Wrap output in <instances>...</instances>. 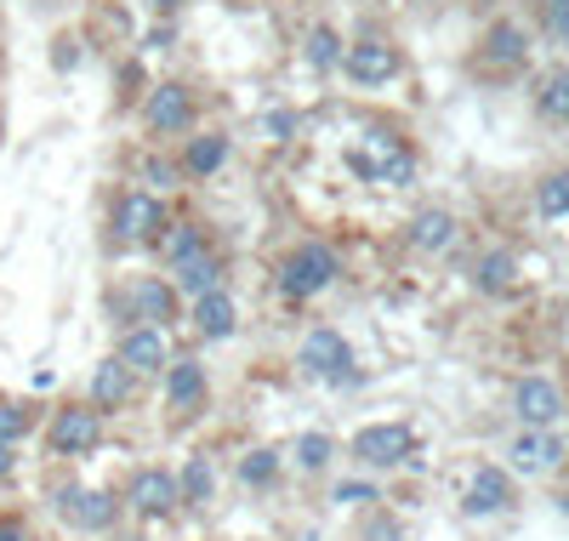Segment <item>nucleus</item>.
Returning a JSON list of instances; mask_svg holds the SVG:
<instances>
[{"mask_svg": "<svg viewBox=\"0 0 569 541\" xmlns=\"http://www.w3.org/2000/svg\"><path fill=\"white\" fill-rule=\"evenodd\" d=\"M58 513H63V525L97 536V530H109V525H114V513H120V507H114V496H103V490L69 484V490H58Z\"/></svg>", "mask_w": 569, "mask_h": 541, "instance_id": "obj_8", "label": "nucleus"}, {"mask_svg": "<svg viewBox=\"0 0 569 541\" xmlns=\"http://www.w3.org/2000/svg\"><path fill=\"white\" fill-rule=\"evenodd\" d=\"M336 502H376V490H370V484H342Z\"/></svg>", "mask_w": 569, "mask_h": 541, "instance_id": "obj_35", "label": "nucleus"}, {"mask_svg": "<svg viewBox=\"0 0 569 541\" xmlns=\"http://www.w3.org/2000/svg\"><path fill=\"white\" fill-rule=\"evenodd\" d=\"M177 177H183V165H171V160H160V155L143 160V183H148V188H177Z\"/></svg>", "mask_w": 569, "mask_h": 541, "instance_id": "obj_32", "label": "nucleus"}, {"mask_svg": "<svg viewBox=\"0 0 569 541\" xmlns=\"http://www.w3.org/2000/svg\"><path fill=\"white\" fill-rule=\"evenodd\" d=\"M336 274H342V262H336L331 245L325 239H302L280 262V291H285L290 303H308V297H319V291H331Z\"/></svg>", "mask_w": 569, "mask_h": 541, "instance_id": "obj_1", "label": "nucleus"}, {"mask_svg": "<svg viewBox=\"0 0 569 541\" xmlns=\"http://www.w3.org/2000/svg\"><path fill=\"white\" fill-rule=\"evenodd\" d=\"M512 410H518V422H524V428H553L564 416V393L547 377H524L518 393H512Z\"/></svg>", "mask_w": 569, "mask_h": 541, "instance_id": "obj_10", "label": "nucleus"}, {"mask_svg": "<svg viewBox=\"0 0 569 541\" xmlns=\"http://www.w3.org/2000/svg\"><path fill=\"white\" fill-rule=\"evenodd\" d=\"M177 490H183V502H211V490H217V474H211V462H206V456H188V467H183Z\"/></svg>", "mask_w": 569, "mask_h": 541, "instance_id": "obj_24", "label": "nucleus"}, {"mask_svg": "<svg viewBox=\"0 0 569 541\" xmlns=\"http://www.w3.org/2000/svg\"><path fill=\"white\" fill-rule=\"evenodd\" d=\"M165 234V206L154 188H132L114 200V239L120 245H148Z\"/></svg>", "mask_w": 569, "mask_h": 541, "instance_id": "obj_4", "label": "nucleus"}, {"mask_svg": "<svg viewBox=\"0 0 569 541\" xmlns=\"http://www.w3.org/2000/svg\"><path fill=\"white\" fill-rule=\"evenodd\" d=\"M342 69H348L354 86H387L399 75V52H393L387 40H359V46L342 52Z\"/></svg>", "mask_w": 569, "mask_h": 541, "instance_id": "obj_9", "label": "nucleus"}, {"mask_svg": "<svg viewBox=\"0 0 569 541\" xmlns=\"http://www.w3.org/2000/svg\"><path fill=\"white\" fill-rule=\"evenodd\" d=\"M370 143H354L348 149V165L359 171L364 183H393V188H405L416 177V160L399 137H387V132H364Z\"/></svg>", "mask_w": 569, "mask_h": 541, "instance_id": "obj_2", "label": "nucleus"}, {"mask_svg": "<svg viewBox=\"0 0 569 541\" xmlns=\"http://www.w3.org/2000/svg\"><path fill=\"white\" fill-rule=\"evenodd\" d=\"M262 132L274 137V143H290V132H296V114H285V109H274V114H262Z\"/></svg>", "mask_w": 569, "mask_h": 541, "instance_id": "obj_33", "label": "nucleus"}, {"mask_svg": "<svg viewBox=\"0 0 569 541\" xmlns=\"http://www.w3.org/2000/svg\"><path fill=\"white\" fill-rule=\"evenodd\" d=\"M148 7H154V12H177L183 0H148Z\"/></svg>", "mask_w": 569, "mask_h": 541, "instance_id": "obj_39", "label": "nucleus"}, {"mask_svg": "<svg viewBox=\"0 0 569 541\" xmlns=\"http://www.w3.org/2000/svg\"><path fill=\"white\" fill-rule=\"evenodd\" d=\"M547 23H553V35L569 40V0H547Z\"/></svg>", "mask_w": 569, "mask_h": 541, "instance_id": "obj_34", "label": "nucleus"}, {"mask_svg": "<svg viewBox=\"0 0 569 541\" xmlns=\"http://www.w3.org/2000/svg\"><path fill=\"white\" fill-rule=\"evenodd\" d=\"M541 114L569 120V69H553V75L541 81Z\"/></svg>", "mask_w": 569, "mask_h": 541, "instance_id": "obj_27", "label": "nucleus"}, {"mask_svg": "<svg viewBox=\"0 0 569 541\" xmlns=\"http://www.w3.org/2000/svg\"><path fill=\"white\" fill-rule=\"evenodd\" d=\"M132 382H137V377H132L120 359H103V365L91 371V405H97V410H120V405L132 399Z\"/></svg>", "mask_w": 569, "mask_h": 541, "instance_id": "obj_19", "label": "nucleus"}, {"mask_svg": "<svg viewBox=\"0 0 569 541\" xmlns=\"http://www.w3.org/2000/svg\"><path fill=\"white\" fill-rule=\"evenodd\" d=\"M160 251H165L171 268H177V262H188V257L211 251V245H206V229H200V223H177L171 234H160Z\"/></svg>", "mask_w": 569, "mask_h": 541, "instance_id": "obj_23", "label": "nucleus"}, {"mask_svg": "<svg viewBox=\"0 0 569 541\" xmlns=\"http://www.w3.org/2000/svg\"><path fill=\"white\" fill-rule=\"evenodd\" d=\"M143 126L160 132V137H183L194 126V91L177 86V81L154 86V91H148V103H143Z\"/></svg>", "mask_w": 569, "mask_h": 541, "instance_id": "obj_7", "label": "nucleus"}, {"mask_svg": "<svg viewBox=\"0 0 569 541\" xmlns=\"http://www.w3.org/2000/svg\"><path fill=\"white\" fill-rule=\"evenodd\" d=\"M188 319H194V331H200V336H211V342L234 336V325H239V308H234V297H228V285L206 291V297H188Z\"/></svg>", "mask_w": 569, "mask_h": 541, "instance_id": "obj_13", "label": "nucleus"}, {"mask_svg": "<svg viewBox=\"0 0 569 541\" xmlns=\"http://www.w3.org/2000/svg\"><path fill=\"white\" fill-rule=\"evenodd\" d=\"M183 502V490L177 479L165 474V467H143V474L132 479V507L143 513V519H165V513H177Z\"/></svg>", "mask_w": 569, "mask_h": 541, "instance_id": "obj_12", "label": "nucleus"}, {"mask_svg": "<svg viewBox=\"0 0 569 541\" xmlns=\"http://www.w3.org/2000/svg\"><path fill=\"white\" fill-rule=\"evenodd\" d=\"M0 541H29V536H23V525H0Z\"/></svg>", "mask_w": 569, "mask_h": 541, "instance_id": "obj_38", "label": "nucleus"}, {"mask_svg": "<svg viewBox=\"0 0 569 541\" xmlns=\"http://www.w3.org/2000/svg\"><path fill=\"white\" fill-rule=\"evenodd\" d=\"M535 206H541V217H569V171H553L535 188Z\"/></svg>", "mask_w": 569, "mask_h": 541, "instance_id": "obj_26", "label": "nucleus"}, {"mask_svg": "<svg viewBox=\"0 0 569 541\" xmlns=\"http://www.w3.org/2000/svg\"><path fill=\"white\" fill-rule=\"evenodd\" d=\"M512 502V479L502 474V467H479L473 474V484H467V513H502Z\"/></svg>", "mask_w": 569, "mask_h": 541, "instance_id": "obj_17", "label": "nucleus"}, {"mask_svg": "<svg viewBox=\"0 0 569 541\" xmlns=\"http://www.w3.org/2000/svg\"><path fill=\"white\" fill-rule=\"evenodd\" d=\"M12 467H17V451L7 445V439H0V479H12Z\"/></svg>", "mask_w": 569, "mask_h": 541, "instance_id": "obj_36", "label": "nucleus"}, {"mask_svg": "<svg viewBox=\"0 0 569 541\" xmlns=\"http://www.w3.org/2000/svg\"><path fill=\"white\" fill-rule=\"evenodd\" d=\"M308 63L325 69V75L342 63V40H336V29H313V35H308Z\"/></svg>", "mask_w": 569, "mask_h": 541, "instance_id": "obj_28", "label": "nucleus"}, {"mask_svg": "<svg viewBox=\"0 0 569 541\" xmlns=\"http://www.w3.org/2000/svg\"><path fill=\"white\" fill-rule=\"evenodd\" d=\"M512 274H518V262H512L507 251H490V257L479 262V291H490V297H502V291L512 285Z\"/></svg>", "mask_w": 569, "mask_h": 541, "instance_id": "obj_25", "label": "nucleus"}, {"mask_svg": "<svg viewBox=\"0 0 569 541\" xmlns=\"http://www.w3.org/2000/svg\"><path fill=\"white\" fill-rule=\"evenodd\" d=\"M524 52H530V40H524V29H518V23H496V29L484 35V63H496V69L524 63Z\"/></svg>", "mask_w": 569, "mask_h": 541, "instance_id": "obj_22", "label": "nucleus"}, {"mask_svg": "<svg viewBox=\"0 0 569 541\" xmlns=\"http://www.w3.org/2000/svg\"><path fill=\"white\" fill-rule=\"evenodd\" d=\"M364 541H405L399 525H376V530H364Z\"/></svg>", "mask_w": 569, "mask_h": 541, "instance_id": "obj_37", "label": "nucleus"}, {"mask_svg": "<svg viewBox=\"0 0 569 541\" xmlns=\"http://www.w3.org/2000/svg\"><path fill=\"white\" fill-rule=\"evenodd\" d=\"M507 456H512L518 474H553L558 456H564V445H558L547 428H524V433L512 439V451H507Z\"/></svg>", "mask_w": 569, "mask_h": 541, "instance_id": "obj_16", "label": "nucleus"}, {"mask_svg": "<svg viewBox=\"0 0 569 541\" xmlns=\"http://www.w3.org/2000/svg\"><path fill=\"white\" fill-rule=\"evenodd\" d=\"M52 451L58 456H91L97 445H103V410L97 405H63L52 416Z\"/></svg>", "mask_w": 569, "mask_h": 541, "instance_id": "obj_5", "label": "nucleus"}, {"mask_svg": "<svg viewBox=\"0 0 569 541\" xmlns=\"http://www.w3.org/2000/svg\"><path fill=\"white\" fill-rule=\"evenodd\" d=\"M0 137H7V126H0Z\"/></svg>", "mask_w": 569, "mask_h": 541, "instance_id": "obj_40", "label": "nucleus"}, {"mask_svg": "<svg viewBox=\"0 0 569 541\" xmlns=\"http://www.w3.org/2000/svg\"><path fill=\"white\" fill-rule=\"evenodd\" d=\"M410 239H416V251H444V245L456 239V217L444 211V206H428V211H416V223H410Z\"/></svg>", "mask_w": 569, "mask_h": 541, "instance_id": "obj_21", "label": "nucleus"}, {"mask_svg": "<svg viewBox=\"0 0 569 541\" xmlns=\"http://www.w3.org/2000/svg\"><path fill=\"white\" fill-rule=\"evenodd\" d=\"M296 365L313 377V382H354V348L342 331H308L302 348H296Z\"/></svg>", "mask_w": 569, "mask_h": 541, "instance_id": "obj_3", "label": "nucleus"}, {"mask_svg": "<svg viewBox=\"0 0 569 541\" xmlns=\"http://www.w3.org/2000/svg\"><path fill=\"white\" fill-rule=\"evenodd\" d=\"M29 428H35V410L29 405H0V439H7V445H17Z\"/></svg>", "mask_w": 569, "mask_h": 541, "instance_id": "obj_30", "label": "nucleus"}, {"mask_svg": "<svg viewBox=\"0 0 569 541\" xmlns=\"http://www.w3.org/2000/svg\"><path fill=\"white\" fill-rule=\"evenodd\" d=\"M296 462H302L308 474H319V467L331 462V439L325 433H302V439H296Z\"/></svg>", "mask_w": 569, "mask_h": 541, "instance_id": "obj_31", "label": "nucleus"}, {"mask_svg": "<svg viewBox=\"0 0 569 541\" xmlns=\"http://www.w3.org/2000/svg\"><path fill=\"white\" fill-rule=\"evenodd\" d=\"M274 474H280V456L274 451H251L239 462V479L245 484H274Z\"/></svg>", "mask_w": 569, "mask_h": 541, "instance_id": "obj_29", "label": "nucleus"}, {"mask_svg": "<svg viewBox=\"0 0 569 541\" xmlns=\"http://www.w3.org/2000/svg\"><path fill=\"white\" fill-rule=\"evenodd\" d=\"M120 365H126L132 377H154L165 371V331L160 325H132L126 336H120Z\"/></svg>", "mask_w": 569, "mask_h": 541, "instance_id": "obj_11", "label": "nucleus"}, {"mask_svg": "<svg viewBox=\"0 0 569 541\" xmlns=\"http://www.w3.org/2000/svg\"><path fill=\"white\" fill-rule=\"evenodd\" d=\"M132 319H143V325H177V285H165L154 274H143L132 285Z\"/></svg>", "mask_w": 569, "mask_h": 541, "instance_id": "obj_14", "label": "nucleus"}, {"mask_svg": "<svg viewBox=\"0 0 569 541\" xmlns=\"http://www.w3.org/2000/svg\"><path fill=\"white\" fill-rule=\"evenodd\" d=\"M165 405L171 416H194L206 405V365L200 359H177V365H165Z\"/></svg>", "mask_w": 569, "mask_h": 541, "instance_id": "obj_15", "label": "nucleus"}, {"mask_svg": "<svg viewBox=\"0 0 569 541\" xmlns=\"http://www.w3.org/2000/svg\"><path fill=\"white\" fill-rule=\"evenodd\" d=\"M222 165H228V137H222V132L188 137V149H183V177H217Z\"/></svg>", "mask_w": 569, "mask_h": 541, "instance_id": "obj_18", "label": "nucleus"}, {"mask_svg": "<svg viewBox=\"0 0 569 541\" xmlns=\"http://www.w3.org/2000/svg\"><path fill=\"white\" fill-rule=\"evenodd\" d=\"M171 274H177V291H183V297H206V291H217V285H222V274H228V268H222V257H217V251H200V257L177 262Z\"/></svg>", "mask_w": 569, "mask_h": 541, "instance_id": "obj_20", "label": "nucleus"}, {"mask_svg": "<svg viewBox=\"0 0 569 541\" xmlns=\"http://www.w3.org/2000/svg\"><path fill=\"white\" fill-rule=\"evenodd\" d=\"M416 456V433L405 422H370L354 433V462L364 467H399Z\"/></svg>", "mask_w": 569, "mask_h": 541, "instance_id": "obj_6", "label": "nucleus"}]
</instances>
